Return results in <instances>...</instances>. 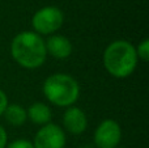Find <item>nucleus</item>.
Segmentation results:
<instances>
[{"label": "nucleus", "instance_id": "obj_1", "mask_svg": "<svg viewBox=\"0 0 149 148\" xmlns=\"http://www.w3.org/2000/svg\"><path fill=\"white\" fill-rule=\"evenodd\" d=\"M10 55L20 67L26 70L42 67L47 58L45 39L34 31H21L10 42Z\"/></svg>", "mask_w": 149, "mask_h": 148}, {"label": "nucleus", "instance_id": "obj_2", "mask_svg": "<svg viewBox=\"0 0 149 148\" xmlns=\"http://www.w3.org/2000/svg\"><path fill=\"white\" fill-rule=\"evenodd\" d=\"M137 60L135 46L126 39L110 42L102 55L105 70L116 79H126L132 75L136 70Z\"/></svg>", "mask_w": 149, "mask_h": 148}, {"label": "nucleus", "instance_id": "obj_3", "mask_svg": "<svg viewBox=\"0 0 149 148\" xmlns=\"http://www.w3.org/2000/svg\"><path fill=\"white\" fill-rule=\"evenodd\" d=\"M42 92L50 104L58 108L73 106L80 97V85L68 73H52L42 85Z\"/></svg>", "mask_w": 149, "mask_h": 148}, {"label": "nucleus", "instance_id": "obj_4", "mask_svg": "<svg viewBox=\"0 0 149 148\" xmlns=\"http://www.w3.org/2000/svg\"><path fill=\"white\" fill-rule=\"evenodd\" d=\"M64 22V15L58 7H43L38 9L31 17V26L34 33L39 36H52L62 28Z\"/></svg>", "mask_w": 149, "mask_h": 148}, {"label": "nucleus", "instance_id": "obj_5", "mask_svg": "<svg viewBox=\"0 0 149 148\" xmlns=\"http://www.w3.org/2000/svg\"><path fill=\"white\" fill-rule=\"evenodd\" d=\"M93 140L98 148H116L122 140L120 125L115 119H103L95 128Z\"/></svg>", "mask_w": 149, "mask_h": 148}, {"label": "nucleus", "instance_id": "obj_6", "mask_svg": "<svg viewBox=\"0 0 149 148\" xmlns=\"http://www.w3.org/2000/svg\"><path fill=\"white\" fill-rule=\"evenodd\" d=\"M65 131L62 126L55 123H47L41 126L34 136V148H64L65 147Z\"/></svg>", "mask_w": 149, "mask_h": 148}, {"label": "nucleus", "instance_id": "obj_7", "mask_svg": "<svg viewBox=\"0 0 149 148\" xmlns=\"http://www.w3.org/2000/svg\"><path fill=\"white\" fill-rule=\"evenodd\" d=\"M63 130L72 135H81L88 127V118L84 110L77 106H70L63 114Z\"/></svg>", "mask_w": 149, "mask_h": 148}, {"label": "nucleus", "instance_id": "obj_8", "mask_svg": "<svg viewBox=\"0 0 149 148\" xmlns=\"http://www.w3.org/2000/svg\"><path fill=\"white\" fill-rule=\"evenodd\" d=\"M47 55L55 58V59H65L72 54V42L64 36L60 34H52L45 41Z\"/></svg>", "mask_w": 149, "mask_h": 148}, {"label": "nucleus", "instance_id": "obj_9", "mask_svg": "<svg viewBox=\"0 0 149 148\" xmlns=\"http://www.w3.org/2000/svg\"><path fill=\"white\" fill-rule=\"evenodd\" d=\"M28 114V119H30V122H33L34 125L38 126H45L47 123H50L52 118V112L51 108L45 102H34L29 106V109L26 110Z\"/></svg>", "mask_w": 149, "mask_h": 148}, {"label": "nucleus", "instance_id": "obj_10", "mask_svg": "<svg viewBox=\"0 0 149 148\" xmlns=\"http://www.w3.org/2000/svg\"><path fill=\"white\" fill-rule=\"evenodd\" d=\"M4 118L7 123L15 127H20L28 119L26 109H24L20 104H8V106L4 110Z\"/></svg>", "mask_w": 149, "mask_h": 148}, {"label": "nucleus", "instance_id": "obj_11", "mask_svg": "<svg viewBox=\"0 0 149 148\" xmlns=\"http://www.w3.org/2000/svg\"><path fill=\"white\" fill-rule=\"evenodd\" d=\"M136 50L137 59H141L143 62H148L149 60V39L145 38L137 45V47H135Z\"/></svg>", "mask_w": 149, "mask_h": 148}, {"label": "nucleus", "instance_id": "obj_12", "mask_svg": "<svg viewBox=\"0 0 149 148\" xmlns=\"http://www.w3.org/2000/svg\"><path fill=\"white\" fill-rule=\"evenodd\" d=\"M5 148H34V146L33 142L28 140V139H16V140L8 143Z\"/></svg>", "mask_w": 149, "mask_h": 148}, {"label": "nucleus", "instance_id": "obj_13", "mask_svg": "<svg viewBox=\"0 0 149 148\" xmlns=\"http://www.w3.org/2000/svg\"><path fill=\"white\" fill-rule=\"evenodd\" d=\"M8 104H9V102H8L7 94H5L4 91L0 89V117L4 114V110H5V108L8 106Z\"/></svg>", "mask_w": 149, "mask_h": 148}, {"label": "nucleus", "instance_id": "obj_14", "mask_svg": "<svg viewBox=\"0 0 149 148\" xmlns=\"http://www.w3.org/2000/svg\"><path fill=\"white\" fill-rule=\"evenodd\" d=\"M8 144V134L5 128L0 125V148H5Z\"/></svg>", "mask_w": 149, "mask_h": 148}, {"label": "nucleus", "instance_id": "obj_15", "mask_svg": "<svg viewBox=\"0 0 149 148\" xmlns=\"http://www.w3.org/2000/svg\"><path fill=\"white\" fill-rule=\"evenodd\" d=\"M80 148H92V147H89V146H82V147H80Z\"/></svg>", "mask_w": 149, "mask_h": 148}, {"label": "nucleus", "instance_id": "obj_16", "mask_svg": "<svg viewBox=\"0 0 149 148\" xmlns=\"http://www.w3.org/2000/svg\"><path fill=\"white\" fill-rule=\"evenodd\" d=\"M116 148H124V147H116Z\"/></svg>", "mask_w": 149, "mask_h": 148}]
</instances>
